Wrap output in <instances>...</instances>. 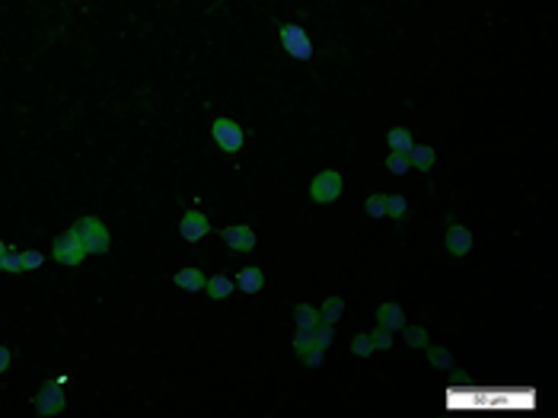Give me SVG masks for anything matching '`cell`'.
Here are the masks:
<instances>
[{"label": "cell", "mask_w": 558, "mask_h": 418, "mask_svg": "<svg viewBox=\"0 0 558 418\" xmlns=\"http://www.w3.org/2000/svg\"><path fill=\"white\" fill-rule=\"evenodd\" d=\"M74 234L84 240L86 256H106L108 246H112V236H108V227L102 224L99 218H80L74 224Z\"/></svg>", "instance_id": "1"}, {"label": "cell", "mask_w": 558, "mask_h": 418, "mask_svg": "<svg viewBox=\"0 0 558 418\" xmlns=\"http://www.w3.org/2000/svg\"><path fill=\"white\" fill-rule=\"evenodd\" d=\"M51 256H55V262H61V265H80V262L86 259V246H84V240L74 234V227H70L67 234L55 236Z\"/></svg>", "instance_id": "2"}, {"label": "cell", "mask_w": 558, "mask_h": 418, "mask_svg": "<svg viewBox=\"0 0 558 418\" xmlns=\"http://www.w3.org/2000/svg\"><path fill=\"white\" fill-rule=\"evenodd\" d=\"M281 45H284V51L297 61L313 58V42L307 39V29H300L297 23H281Z\"/></svg>", "instance_id": "3"}, {"label": "cell", "mask_w": 558, "mask_h": 418, "mask_svg": "<svg viewBox=\"0 0 558 418\" xmlns=\"http://www.w3.org/2000/svg\"><path fill=\"white\" fill-rule=\"evenodd\" d=\"M211 134H214L217 147L224 153H240L242 141H246V134H242V128L236 125L233 118H217L214 125H211Z\"/></svg>", "instance_id": "4"}, {"label": "cell", "mask_w": 558, "mask_h": 418, "mask_svg": "<svg viewBox=\"0 0 558 418\" xmlns=\"http://www.w3.org/2000/svg\"><path fill=\"white\" fill-rule=\"evenodd\" d=\"M338 195H342V173H335V169H325L309 182V198L316 205H332Z\"/></svg>", "instance_id": "5"}, {"label": "cell", "mask_w": 558, "mask_h": 418, "mask_svg": "<svg viewBox=\"0 0 558 418\" xmlns=\"http://www.w3.org/2000/svg\"><path fill=\"white\" fill-rule=\"evenodd\" d=\"M35 409L39 415H61L64 412V390L61 383H45L35 396Z\"/></svg>", "instance_id": "6"}, {"label": "cell", "mask_w": 558, "mask_h": 418, "mask_svg": "<svg viewBox=\"0 0 558 418\" xmlns=\"http://www.w3.org/2000/svg\"><path fill=\"white\" fill-rule=\"evenodd\" d=\"M179 234H182V240H189V243H198L201 236H208L211 234V220L201 214V211H185V218H182V224H179Z\"/></svg>", "instance_id": "7"}, {"label": "cell", "mask_w": 558, "mask_h": 418, "mask_svg": "<svg viewBox=\"0 0 558 418\" xmlns=\"http://www.w3.org/2000/svg\"><path fill=\"white\" fill-rule=\"evenodd\" d=\"M220 236H224V243L230 246V249H240V252H252L256 249V230L246 224H236V227H224L220 230Z\"/></svg>", "instance_id": "8"}, {"label": "cell", "mask_w": 558, "mask_h": 418, "mask_svg": "<svg viewBox=\"0 0 558 418\" xmlns=\"http://www.w3.org/2000/svg\"><path fill=\"white\" fill-rule=\"evenodd\" d=\"M469 249H472V230H466L463 224H450V230H447V252L463 259V256H469Z\"/></svg>", "instance_id": "9"}, {"label": "cell", "mask_w": 558, "mask_h": 418, "mask_svg": "<svg viewBox=\"0 0 558 418\" xmlns=\"http://www.w3.org/2000/svg\"><path fill=\"white\" fill-rule=\"evenodd\" d=\"M376 326L389 329V332L405 326V313H402L399 303H380V307H376Z\"/></svg>", "instance_id": "10"}, {"label": "cell", "mask_w": 558, "mask_h": 418, "mask_svg": "<svg viewBox=\"0 0 558 418\" xmlns=\"http://www.w3.org/2000/svg\"><path fill=\"white\" fill-rule=\"evenodd\" d=\"M173 281L182 287V291H201L208 278H204V272H198V268H179Z\"/></svg>", "instance_id": "11"}, {"label": "cell", "mask_w": 558, "mask_h": 418, "mask_svg": "<svg viewBox=\"0 0 558 418\" xmlns=\"http://www.w3.org/2000/svg\"><path fill=\"white\" fill-rule=\"evenodd\" d=\"M262 285H265V275H262L258 268H242L240 275H236V287L246 291V294H258Z\"/></svg>", "instance_id": "12"}, {"label": "cell", "mask_w": 558, "mask_h": 418, "mask_svg": "<svg viewBox=\"0 0 558 418\" xmlns=\"http://www.w3.org/2000/svg\"><path fill=\"white\" fill-rule=\"evenodd\" d=\"M408 163L415 169H431L434 167V147H427V144H412V151H408Z\"/></svg>", "instance_id": "13"}, {"label": "cell", "mask_w": 558, "mask_h": 418, "mask_svg": "<svg viewBox=\"0 0 558 418\" xmlns=\"http://www.w3.org/2000/svg\"><path fill=\"white\" fill-rule=\"evenodd\" d=\"M204 291H208L211 301H224V297H230V291H233V281L227 275H214L204 281Z\"/></svg>", "instance_id": "14"}, {"label": "cell", "mask_w": 558, "mask_h": 418, "mask_svg": "<svg viewBox=\"0 0 558 418\" xmlns=\"http://www.w3.org/2000/svg\"><path fill=\"white\" fill-rule=\"evenodd\" d=\"M345 313V301L342 297H329V301L319 307V323H329V326H335L338 319H342Z\"/></svg>", "instance_id": "15"}, {"label": "cell", "mask_w": 558, "mask_h": 418, "mask_svg": "<svg viewBox=\"0 0 558 418\" xmlns=\"http://www.w3.org/2000/svg\"><path fill=\"white\" fill-rule=\"evenodd\" d=\"M294 323H297V329H316L319 326V310H313L309 303H297V307H294Z\"/></svg>", "instance_id": "16"}, {"label": "cell", "mask_w": 558, "mask_h": 418, "mask_svg": "<svg viewBox=\"0 0 558 418\" xmlns=\"http://www.w3.org/2000/svg\"><path fill=\"white\" fill-rule=\"evenodd\" d=\"M386 144H389L392 153H408L412 151V134H408V128H392L389 134H386Z\"/></svg>", "instance_id": "17"}, {"label": "cell", "mask_w": 558, "mask_h": 418, "mask_svg": "<svg viewBox=\"0 0 558 418\" xmlns=\"http://www.w3.org/2000/svg\"><path fill=\"white\" fill-rule=\"evenodd\" d=\"M309 348H316V335H313V329H297V339H294V352H297V358H303Z\"/></svg>", "instance_id": "18"}, {"label": "cell", "mask_w": 558, "mask_h": 418, "mask_svg": "<svg viewBox=\"0 0 558 418\" xmlns=\"http://www.w3.org/2000/svg\"><path fill=\"white\" fill-rule=\"evenodd\" d=\"M351 352L358 354V358H370V354H374V342H370V335H367V332L354 335V342H351Z\"/></svg>", "instance_id": "19"}, {"label": "cell", "mask_w": 558, "mask_h": 418, "mask_svg": "<svg viewBox=\"0 0 558 418\" xmlns=\"http://www.w3.org/2000/svg\"><path fill=\"white\" fill-rule=\"evenodd\" d=\"M408 167H412V163H408V153H389V157H386V169L396 173V176L408 173Z\"/></svg>", "instance_id": "20"}, {"label": "cell", "mask_w": 558, "mask_h": 418, "mask_svg": "<svg viewBox=\"0 0 558 418\" xmlns=\"http://www.w3.org/2000/svg\"><path fill=\"white\" fill-rule=\"evenodd\" d=\"M405 208H408V201L402 198V195H386V214H389V218H402Z\"/></svg>", "instance_id": "21"}, {"label": "cell", "mask_w": 558, "mask_h": 418, "mask_svg": "<svg viewBox=\"0 0 558 418\" xmlns=\"http://www.w3.org/2000/svg\"><path fill=\"white\" fill-rule=\"evenodd\" d=\"M427 361H431L434 368H450V364H453L450 352H447V348H434V345L427 348Z\"/></svg>", "instance_id": "22"}, {"label": "cell", "mask_w": 558, "mask_h": 418, "mask_svg": "<svg viewBox=\"0 0 558 418\" xmlns=\"http://www.w3.org/2000/svg\"><path fill=\"white\" fill-rule=\"evenodd\" d=\"M45 262V256L39 249H29V252H19V265H23V272H32V268H39Z\"/></svg>", "instance_id": "23"}, {"label": "cell", "mask_w": 558, "mask_h": 418, "mask_svg": "<svg viewBox=\"0 0 558 418\" xmlns=\"http://www.w3.org/2000/svg\"><path fill=\"white\" fill-rule=\"evenodd\" d=\"M405 329V342L412 345V348H421V345H427V335L421 326H402Z\"/></svg>", "instance_id": "24"}, {"label": "cell", "mask_w": 558, "mask_h": 418, "mask_svg": "<svg viewBox=\"0 0 558 418\" xmlns=\"http://www.w3.org/2000/svg\"><path fill=\"white\" fill-rule=\"evenodd\" d=\"M367 214H370V218H383L386 214V195H370V198H367Z\"/></svg>", "instance_id": "25"}, {"label": "cell", "mask_w": 558, "mask_h": 418, "mask_svg": "<svg viewBox=\"0 0 558 418\" xmlns=\"http://www.w3.org/2000/svg\"><path fill=\"white\" fill-rule=\"evenodd\" d=\"M0 272H23V265H19V252H0Z\"/></svg>", "instance_id": "26"}, {"label": "cell", "mask_w": 558, "mask_h": 418, "mask_svg": "<svg viewBox=\"0 0 558 418\" xmlns=\"http://www.w3.org/2000/svg\"><path fill=\"white\" fill-rule=\"evenodd\" d=\"M370 342H374V348H392V335H389V329L376 326L374 332H370Z\"/></svg>", "instance_id": "27"}, {"label": "cell", "mask_w": 558, "mask_h": 418, "mask_svg": "<svg viewBox=\"0 0 558 418\" xmlns=\"http://www.w3.org/2000/svg\"><path fill=\"white\" fill-rule=\"evenodd\" d=\"M313 335H316V345H319V348H329V345H332V339H335V332H332V326H329V323L316 326V329H313Z\"/></svg>", "instance_id": "28"}, {"label": "cell", "mask_w": 558, "mask_h": 418, "mask_svg": "<svg viewBox=\"0 0 558 418\" xmlns=\"http://www.w3.org/2000/svg\"><path fill=\"white\" fill-rule=\"evenodd\" d=\"M323 352H325V348H319V345H316V348H309V352L303 354V364H309V368H319V364H323Z\"/></svg>", "instance_id": "29"}, {"label": "cell", "mask_w": 558, "mask_h": 418, "mask_svg": "<svg viewBox=\"0 0 558 418\" xmlns=\"http://www.w3.org/2000/svg\"><path fill=\"white\" fill-rule=\"evenodd\" d=\"M10 358H13V354H10V348H7V345H0V374L10 368Z\"/></svg>", "instance_id": "30"}, {"label": "cell", "mask_w": 558, "mask_h": 418, "mask_svg": "<svg viewBox=\"0 0 558 418\" xmlns=\"http://www.w3.org/2000/svg\"><path fill=\"white\" fill-rule=\"evenodd\" d=\"M3 249H7V246H3V243H0V252H3Z\"/></svg>", "instance_id": "31"}]
</instances>
